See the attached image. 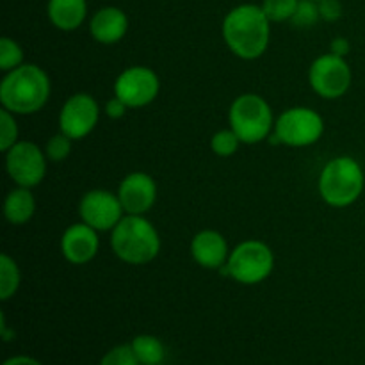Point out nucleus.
I'll return each instance as SVG.
<instances>
[{
	"mask_svg": "<svg viewBox=\"0 0 365 365\" xmlns=\"http://www.w3.org/2000/svg\"><path fill=\"white\" fill-rule=\"evenodd\" d=\"M228 48L246 61L259 59L269 46L271 21L255 4H241L228 11L221 25Z\"/></svg>",
	"mask_w": 365,
	"mask_h": 365,
	"instance_id": "1",
	"label": "nucleus"
},
{
	"mask_svg": "<svg viewBox=\"0 0 365 365\" xmlns=\"http://www.w3.org/2000/svg\"><path fill=\"white\" fill-rule=\"evenodd\" d=\"M50 96V78L38 64H21L0 82V102L13 114H34Z\"/></svg>",
	"mask_w": 365,
	"mask_h": 365,
	"instance_id": "2",
	"label": "nucleus"
},
{
	"mask_svg": "<svg viewBox=\"0 0 365 365\" xmlns=\"http://www.w3.org/2000/svg\"><path fill=\"white\" fill-rule=\"evenodd\" d=\"M110 248L123 262L143 266V264L152 262L159 255V232L145 216L127 214L114 227L113 235H110Z\"/></svg>",
	"mask_w": 365,
	"mask_h": 365,
	"instance_id": "3",
	"label": "nucleus"
},
{
	"mask_svg": "<svg viewBox=\"0 0 365 365\" xmlns=\"http://www.w3.org/2000/svg\"><path fill=\"white\" fill-rule=\"evenodd\" d=\"M365 175L353 157H335L319 175V195L328 205L349 207L364 192Z\"/></svg>",
	"mask_w": 365,
	"mask_h": 365,
	"instance_id": "4",
	"label": "nucleus"
},
{
	"mask_svg": "<svg viewBox=\"0 0 365 365\" xmlns=\"http://www.w3.org/2000/svg\"><path fill=\"white\" fill-rule=\"evenodd\" d=\"M230 128L242 145H257L274 130V118L269 103L255 93H245L232 102L228 110Z\"/></svg>",
	"mask_w": 365,
	"mask_h": 365,
	"instance_id": "5",
	"label": "nucleus"
},
{
	"mask_svg": "<svg viewBox=\"0 0 365 365\" xmlns=\"http://www.w3.org/2000/svg\"><path fill=\"white\" fill-rule=\"evenodd\" d=\"M227 266L237 284L255 285L273 273L274 255L266 242L250 239L232 250Z\"/></svg>",
	"mask_w": 365,
	"mask_h": 365,
	"instance_id": "6",
	"label": "nucleus"
},
{
	"mask_svg": "<svg viewBox=\"0 0 365 365\" xmlns=\"http://www.w3.org/2000/svg\"><path fill=\"white\" fill-rule=\"evenodd\" d=\"M273 132L280 145L303 148L319 141L324 132V121L310 107H291L278 116Z\"/></svg>",
	"mask_w": 365,
	"mask_h": 365,
	"instance_id": "7",
	"label": "nucleus"
},
{
	"mask_svg": "<svg viewBox=\"0 0 365 365\" xmlns=\"http://www.w3.org/2000/svg\"><path fill=\"white\" fill-rule=\"evenodd\" d=\"M351 68L344 57L324 53L317 57L309 70V82L314 91L327 100L341 98L351 86Z\"/></svg>",
	"mask_w": 365,
	"mask_h": 365,
	"instance_id": "8",
	"label": "nucleus"
},
{
	"mask_svg": "<svg viewBox=\"0 0 365 365\" xmlns=\"http://www.w3.org/2000/svg\"><path fill=\"white\" fill-rule=\"evenodd\" d=\"M6 170L20 187H36L46 175V155L31 141H18L6 152Z\"/></svg>",
	"mask_w": 365,
	"mask_h": 365,
	"instance_id": "9",
	"label": "nucleus"
},
{
	"mask_svg": "<svg viewBox=\"0 0 365 365\" xmlns=\"http://www.w3.org/2000/svg\"><path fill=\"white\" fill-rule=\"evenodd\" d=\"M160 81L152 68L130 66L118 75L114 82V95L123 100L130 109L145 107L157 98Z\"/></svg>",
	"mask_w": 365,
	"mask_h": 365,
	"instance_id": "10",
	"label": "nucleus"
},
{
	"mask_svg": "<svg viewBox=\"0 0 365 365\" xmlns=\"http://www.w3.org/2000/svg\"><path fill=\"white\" fill-rule=\"evenodd\" d=\"M78 214L81 220L96 232H107L114 230V227L123 220L125 209L118 195L103 189H93L82 196Z\"/></svg>",
	"mask_w": 365,
	"mask_h": 365,
	"instance_id": "11",
	"label": "nucleus"
},
{
	"mask_svg": "<svg viewBox=\"0 0 365 365\" xmlns=\"http://www.w3.org/2000/svg\"><path fill=\"white\" fill-rule=\"evenodd\" d=\"M100 118V107L88 93H77L64 102L59 114V127L63 134L77 141L93 132Z\"/></svg>",
	"mask_w": 365,
	"mask_h": 365,
	"instance_id": "12",
	"label": "nucleus"
},
{
	"mask_svg": "<svg viewBox=\"0 0 365 365\" xmlns=\"http://www.w3.org/2000/svg\"><path fill=\"white\" fill-rule=\"evenodd\" d=\"M118 198L125 212L134 216H145L157 200V184L148 173L134 171L127 175L118 189Z\"/></svg>",
	"mask_w": 365,
	"mask_h": 365,
	"instance_id": "13",
	"label": "nucleus"
},
{
	"mask_svg": "<svg viewBox=\"0 0 365 365\" xmlns=\"http://www.w3.org/2000/svg\"><path fill=\"white\" fill-rule=\"evenodd\" d=\"M98 248V232L86 225L84 221L68 227L61 237V252H63L64 259L75 266L88 264L89 260L95 259Z\"/></svg>",
	"mask_w": 365,
	"mask_h": 365,
	"instance_id": "14",
	"label": "nucleus"
},
{
	"mask_svg": "<svg viewBox=\"0 0 365 365\" xmlns=\"http://www.w3.org/2000/svg\"><path fill=\"white\" fill-rule=\"evenodd\" d=\"M191 255L198 266L205 269H220L228 262L230 250L227 239L220 232L202 230L192 237Z\"/></svg>",
	"mask_w": 365,
	"mask_h": 365,
	"instance_id": "15",
	"label": "nucleus"
},
{
	"mask_svg": "<svg viewBox=\"0 0 365 365\" xmlns=\"http://www.w3.org/2000/svg\"><path fill=\"white\" fill-rule=\"evenodd\" d=\"M128 31V16L120 7L107 6L96 11L89 21L93 39L102 45H114L121 41Z\"/></svg>",
	"mask_w": 365,
	"mask_h": 365,
	"instance_id": "16",
	"label": "nucleus"
},
{
	"mask_svg": "<svg viewBox=\"0 0 365 365\" xmlns=\"http://www.w3.org/2000/svg\"><path fill=\"white\" fill-rule=\"evenodd\" d=\"M46 13L53 27L59 31H77L88 16V2L86 0H48Z\"/></svg>",
	"mask_w": 365,
	"mask_h": 365,
	"instance_id": "17",
	"label": "nucleus"
},
{
	"mask_svg": "<svg viewBox=\"0 0 365 365\" xmlns=\"http://www.w3.org/2000/svg\"><path fill=\"white\" fill-rule=\"evenodd\" d=\"M36 212V200L31 189L20 187L9 192L4 200V216L11 225H25Z\"/></svg>",
	"mask_w": 365,
	"mask_h": 365,
	"instance_id": "18",
	"label": "nucleus"
},
{
	"mask_svg": "<svg viewBox=\"0 0 365 365\" xmlns=\"http://www.w3.org/2000/svg\"><path fill=\"white\" fill-rule=\"evenodd\" d=\"M132 351L138 356L141 365H160L166 356V348L163 342L153 335H138L130 342Z\"/></svg>",
	"mask_w": 365,
	"mask_h": 365,
	"instance_id": "19",
	"label": "nucleus"
},
{
	"mask_svg": "<svg viewBox=\"0 0 365 365\" xmlns=\"http://www.w3.org/2000/svg\"><path fill=\"white\" fill-rule=\"evenodd\" d=\"M20 282L21 274L18 264L7 253H2L0 255V299L7 302L13 298L20 287Z\"/></svg>",
	"mask_w": 365,
	"mask_h": 365,
	"instance_id": "20",
	"label": "nucleus"
},
{
	"mask_svg": "<svg viewBox=\"0 0 365 365\" xmlns=\"http://www.w3.org/2000/svg\"><path fill=\"white\" fill-rule=\"evenodd\" d=\"M299 0H264L262 2V11L266 13V16L269 18V21H291V18L294 16L296 7H298Z\"/></svg>",
	"mask_w": 365,
	"mask_h": 365,
	"instance_id": "21",
	"label": "nucleus"
},
{
	"mask_svg": "<svg viewBox=\"0 0 365 365\" xmlns=\"http://www.w3.org/2000/svg\"><path fill=\"white\" fill-rule=\"evenodd\" d=\"M241 139L235 134L232 128H223V130L216 132L210 139V148L216 155L220 157H232L241 146Z\"/></svg>",
	"mask_w": 365,
	"mask_h": 365,
	"instance_id": "22",
	"label": "nucleus"
},
{
	"mask_svg": "<svg viewBox=\"0 0 365 365\" xmlns=\"http://www.w3.org/2000/svg\"><path fill=\"white\" fill-rule=\"evenodd\" d=\"M24 64V50L14 39L2 38L0 39V70L11 71L14 68Z\"/></svg>",
	"mask_w": 365,
	"mask_h": 365,
	"instance_id": "23",
	"label": "nucleus"
},
{
	"mask_svg": "<svg viewBox=\"0 0 365 365\" xmlns=\"http://www.w3.org/2000/svg\"><path fill=\"white\" fill-rule=\"evenodd\" d=\"M319 20V6H317L316 0H299L294 16L291 18V24L296 29H310Z\"/></svg>",
	"mask_w": 365,
	"mask_h": 365,
	"instance_id": "24",
	"label": "nucleus"
},
{
	"mask_svg": "<svg viewBox=\"0 0 365 365\" xmlns=\"http://www.w3.org/2000/svg\"><path fill=\"white\" fill-rule=\"evenodd\" d=\"M14 116L16 114H13L11 110H0V150L4 153L18 143V123Z\"/></svg>",
	"mask_w": 365,
	"mask_h": 365,
	"instance_id": "25",
	"label": "nucleus"
},
{
	"mask_svg": "<svg viewBox=\"0 0 365 365\" xmlns=\"http://www.w3.org/2000/svg\"><path fill=\"white\" fill-rule=\"evenodd\" d=\"M71 141L73 139L68 138L66 134H56L46 141L45 146V155L46 159H50L52 163H61V160L66 159L71 153Z\"/></svg>",
	"mask_w": 365,
	"mask_h": 365,
	"instance_id": "26",
	"label": "nucleus"
},
{
	"mask_svg": "<svg viewBox=\"0 0 365 365\" xmlns=\"http://www.w3.org/2000/svg\"><path fill=\"white\" fill-rule=\"evenodd\" d=\"M100 365H141L138 356L132 351L130 344H120L116 348L109 349L100 360Z\"/></svg>",
	"mask_w": 365,
	"mask_h": 365,
	"instance_id": "27",
	"label": "nucleus"
},
{
	"mask_svg": "<svg viewBox=\"0 0 365 365\" xmlns=\"http://www.w3.org/2000/svg\"><path fill=\"white\" fill-rule=\"evenodd\" d=\"M321 20L324 21H337L342 16V4L341 0H319Z\"/></svg>",
	"mask_w": 365,
	"mask_h": 365,
	"instance_id": "28",
	"label": "nucleus"
},
{
	"mask_svg": "<svg viewBox=\"0 0 365 365\" xmlns=\"http://www.w3.org/2000/svg\"><path fill=\"white\" fill-rule=\"evenodd\" d=\"M128 109H130V107H128L123 100L118 98V96L114 95L113 98L106 103V109L103 110H106V114L110 120H120V118H123L125 114H127Z\"/></svg>",
	"mask_w": 365,
	"mask_h": 365,
	"instance_id": "29",
	"label": "nucleus"
},
{
	"mask_svg": "<svg viewBox=\"0 0 365 365\" xmlns=\"http://www.w3.org/2000/svg\"><path fill=\"white\" fill-rule=\"evenodd\" d=\"M349 50H351V45H349V41L346 38H335L334 41L330 43V53H334V56L337 57H344L346 59Z\"/></svg>",
	"mask_w": 365,
	"mask_h": 365,
	"instance_id": "30",
	"label": "nucleus"
},
{
	"mask_svg": "<svg viewBox=\"0 0 365 365\" xmlns=\"http://www.w3.org/2000/svg\"><path fill=\"white\" fill-rule=\"evenodd\" d=\"M2 365H43V364L39 362V360L32 359V356L16 355V356H11V359H7Z\"/></svg>",
	"mask_w": 365,
	"mask_h": 365,
	"instance_id": "31",
	"label": "nucleus"
},
{
	"mask_svg": "<svg viewBox=\"0 0 365 365\" xmlns=\"http://www.w3.org/2000/svg\"><path fill=\"white\" fill-rule=\"evenodd\" d=\"M316 2H319V0H316Z\"/></svg>",
	"mask_w": 365,
	"mask_h": 365,
	"instance_id": "32",
	"label": "nucleus"
}]
</instances>
